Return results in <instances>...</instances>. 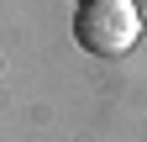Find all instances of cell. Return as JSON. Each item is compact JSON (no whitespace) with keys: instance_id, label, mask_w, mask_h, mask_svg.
<instances>
[{"instance_id":"2","label":"cell","mask_w":147,"mask_h":142,"mask_svg":"<svg viewBox=\"0 0 147 142\" xmlns=\"http://www.w3.org/2000/svg\"><path fill=\"white\" fill-rule=\"evenodd\" d=\"M137 5H142V21H147V0H137Z\"/></svg>"},{"instance_id":"1","label":"cell","mask_w":147,"mask_h":142,"mask_svg":"<svg viewBox=\"0 0 147 142\" xmlns=\"http://www.w3.org/2000/svg\"><path fill=\"white\" fill-rule=\"evenodd\" d=\"M142 5L137 0H79V16H74V37L84 53L95 58H121L131 53L142 37Z\"/></svg>"}]
</instances>
